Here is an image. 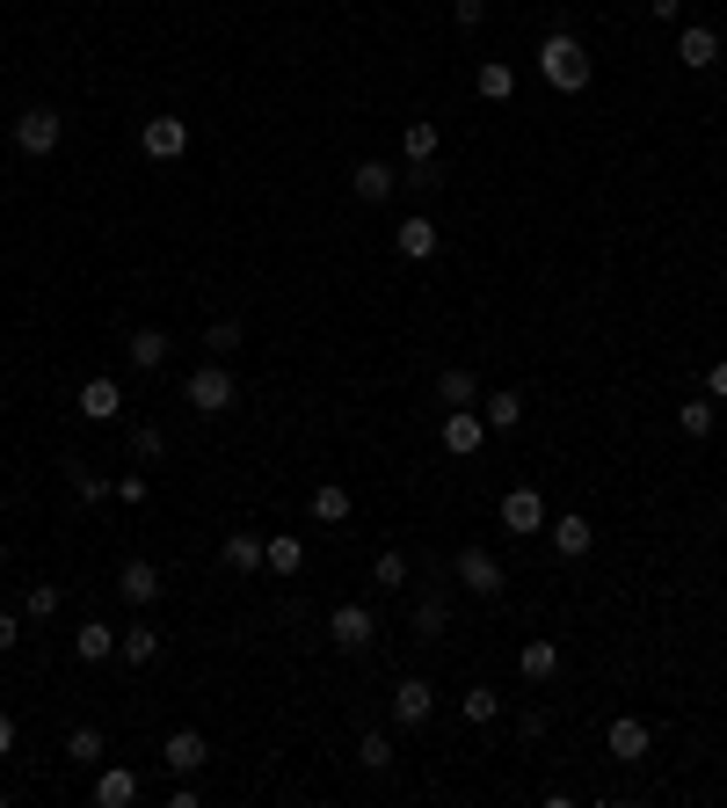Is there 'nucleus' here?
I'll return each mask as SVG.
<instances>
[{"instance_id":"1","label":"nucleus","mask_w":727,"mask_h":808,"mask_svg":"<svg viewBox=\"0 0 727 808\" xmlns=\"http://www.w3.org/2000/svg\"><path fill=\"white\" fill-rule=\"evenodd\" d=\"M538 73H546V88H560V95H582L589 88V52L575 44L568 30H554V36H538Z\"/></svg>"},{"instance_id":"48","label":"nucleus","mask_w":727,"mask_h":808,"mask_svg":"<svg viewBox=\"0 0 727 808\" xmlns=\"http://www.w3.org/2000/svg\"><path fill=\"white\" fill-rule=\"evenodd\" d=\"M0 503H8V489H0Z\"/></svg>"},{"instance_id":"10","label":"nucleus","mask_w":727,"mask_h":808,"mask_svg":"<svg viewBox=\"0 0 727 808\" xmlns=\"http://www.w3.org/2000/svg\"><path fill=\"white\" fill-rule=\"evenodd\" d=\"M73 408H81L87 422H117L124 416V387H117V379H87V387L73 393Z\"/></svg>"},{"instance_id":"14","label":"nucleus","mask_w":727,"mask_h":808,"mask_svg":"<svg viewBox=\"0 0 727 808\" xmlns=\"http://www.w3.org/2000/svg\"><path fill=\"white\" fill-rule=\"evenodd\" d=\"M160 757H168V773H182V779H190V773H204V757H211V743L197 736V728H175V736L160 743Z\"/></svg>"},{"instance_id":"7","label":"nucleus","mask_w":727,"mask_h":808,"mask_svg":"<svg viewBox=\"0 0 727 808\" xmlns=\"http://www.w3.org/2000/svg\"><path fill=\"white\" fill-rule=\"evenodd\" d=\"M430 714H436V685H430V678H400V685H393V721H400V728H422Z\"/></svg>"},{"instance_id":"3","label":"nucleus","mask_w":727,"mask_h":808,"mask_svg":"<svg viewBox=\"0 0 727 808\" xmlns=\"http://www.w3.org/2000/svg\"><path fill=\"white\" fill-rule=\"evenodd\" d=\"M59 139H66V117H59V109H44V103H36V109H22V117H15V154L44 160Z\"/></svg>"},{"instance_id":"39","label":"nucleus","mask_w":727,"mask_h":808,"mask_svg":"<svg viewBox=\"0 0 727 808\" xmlns=\"http://www.w3.org/2000/svg\"><path fill=\"white\" fill-rule=\"evenodd\" d=\"M131 452H139V459H160V452H168V438H160L154 422H131Z\"/></svg>"},{"instance_id":"38","label":"nucleus","mask_w":727,"mask_h":808,"mask_svg":"<svg viewBox=\"0 0 727 808\" xmlns=\"http://www.w3.org/2000/svg\"><path fill=\"white\" fill-rule=\"evenodd\" d=\"M357 757H364V773H386V765H393V743H386V736H364Z\"/></svg>"},{"instance_id":"23","label":"nucleus","mask_w":727,"mask_h":808,"mask_svg":"<svg viewBox=\"0 0 727 808\" xmlns=\"http://www.w3.org/2000/svg\"><path fill=\"white\" fill-rule=\"evenodd\" d=\"M117 590H124L131 605H154V598H160V568H154V562H124Z\"/></svg>"},{"instance_id":"29","label":"nucleus","mask_w":727,"mask_h":808,"mask_svg":"<svg viewBox=\"0 0 727 808\" xmlns=\"http://www.w3.org/2000/svg\"><path fill=\"white\" fill-rule=\"evenodd\" d=\"M481 95L487 103H509V95H517V73H509L503 59H481Z\"/></svg>"},{"instance_id":"21","label":"nucleus","mask_w":727,"mask_h":808,"mask_svg":"<svg viewBox=\"0 0 727 808\" xmlns=\"http://www.w3.org/2000/svg\"><path fill=\"white\" fill-rule=\"evenodd\" d=\"M262 568H270V576H298V568H306V546H298L292 532H277V539H262Z\"/></svg>"},{"instance_id":"31","label":"nucleus","mask_w":727,"mask_h":808,"mask_svg":"<svg viewBox=\"0 0 727 808\" xmlns=\"http://www.w3.org/2000/svg\"><path fill=\"white\" fill-rule=\"evenodd\" d=\"M459 714H466L473 728H481V721H495V714H503V700H495V685H473L466 700H459Z\"/></svg>"},{"instance_id":"4","label":"nucleus","mask_w":727,"mask_h":808,"mask_svg":"<svg viewBox=\"0 0 727 808\" xmlns=\"http://www.w3.org/2000/svg\"><path fill=\"white\" fill-rule=\"evenodd\" d=\"M328 633H335V649H343V655H364L371 641H379V619L364 612V605H335V612H328Z\"/></svg>"},{"instance_id":"34","label":"nucleus","mask_w":727,"mask_h":808,"mask_svg":"<svg viewBox=\"0 0 727 808\" xmlns=\"http://www.w3.org/2000/svg\"><path fill=\"white\" fill-rule=\"evenodd\" d=\"M676 422H684V438H713V393H706V401H684V408H676Z\"/></svg>"},{"instance_id":"24","label":"nucleus","mask_w":727,"mask_h":808,"mask_svg":"<svg viewBox=\"0 0 727 808\" xmlns=\"http://www.w3.org/2000/svg\"><path fill=\"white\" fill-rule=\"evenodd\" d=\"M154 655H160V633L146 627V619H139V627H131V633H117V663L146 670V663H154Z\"/></svg>"},{"instance_id":"44","label":"nucleus","mask_w":727,"mask_h":808,"mask_svg":"<svg viewBox=\"0 0 727 808\" xmlns=\"http://www.w3.org/2000/svg\"><path fill=\"white\" fill-rule=\"evenodd\" d=\"M647 8H655V22H676V15H684V0H647Z\"/></svg>"},{"instance_id":"47","label":"nucleus","mask_w":727,"mask_h":808,"mask_svg":"<svg viewBox=\"0 0 727 808\" xmlns=\"http://www.w3.org/2000/svg\"><path fill=\"white\" fill-rule=\"evenodd\" d=\"M0 568H8V546H0Z\"/></svg>"},{"instance_id":"11","label":"nucleus","mask_w":727,"mask_h":808,"mask_svg":"<svg viewBox=\"0 0 727 808\" xmlns=\"http://www.w3.org/2000/svg\"><path fill=\"white\" fill-rule=\"evenodd\" d=\"M139 773H131V765H103V773H95V808H131L139 801Z\"/></svg>"},{"instance_id":"19","label":"nucleus","mask_w":727,"mask_h":808,"mask_svg":"<svg viewBox=\"0 0 727 808\" xmlns=\"http://www.w3.org/2000/svg\"><path fill=\"white\" fill-rule=\"evenodd\" d=\"M306 517H313V525H349V489H343V481H320L313 503H306Z\"/></svg>"},{"instance_id":"33","label":"nucleus","mask_w":727,"mask_h":808,"mask_svg":"<svg viewBox=\"0 0 727 808\" xmlns=\"http://www.w3.org/2000/svg\"><path fill=\"white\" fill-rule=\"evenodd\" d=\"M444 627H451V605H444V598H422V605H415V633H422V641H436Z\"/></svg>"},{"instance_id":"22","label":"nucleus","mask_w":727,"mask_h":808,"mask_svg":"<svg viewBox=\"0 0 727 808\" xmlns=\"http://www.w3.org/2000/svg\"><path fill=\"white\" fill-rule=\"evenodd\" d=\"M517 670L531 678V685H546V678H560V649H554V641H524V649H517Z\"/></svg>"},{"instance_id":"35","label":"nucleus","mask_w":727,"mask_h":808,"mask_svg":"<svg viewBox=\"0 0 727 808\" xmlns=\"http://www.w3.org/2000/svg\"><path fill=\"white\" fill-rule=\"evenodd\" d=\"M371 583H379V590H400V583H408V554H393V546H386L379 562H371Z\"/></svg>"},{"instance_id":"13","label":"nucleus","mask_w":727,"mask_h":808,"mask_svg":"<svg viewBox=\"0 0 727 808\" xmlns=\"http://www.w3.org/2000/svg\"><path fill=\"white\" fill-rule=\"evenodd\" d=\"M459 583L481 590V598H495V590H503V562H495L487 546H466V554H459Z\"/></svg>"},{"instance_id":"20","label":"nucleus","mask_w":727,"mask_h":808,"mask_svg":"<svg viewBox=\"0 0 727 808\" xmlns=\"http://www.w3.org/2000/svg\"><path fill=\"white\" fill-rule=\"evenodd\" d=\"M554 546H560V554H568V562H582L589 546H597V525H589V517H575V510H568V517H554Z\"/></svg>"},{"instance_id":"26","label":"nucleus","mask_w":727,"mask_h":808,"mask_svg":"<svg viewBox=\"0 0 727 808\" xmlns=\"http://www.w3.org/2000/svg\"><path fill=\"white\" fill-rule=\"evenodd\" d=\"M481 416H487V430H517V422H524V393L495 387V393L481 401Z\"/></svg>"},{"instance_id":"18","label":"nucleus","mask_w":727,"mask_h":808,"mask_svg":"<svg viewBox=\"0 0 727 808\" xmlns=\"http://www.w3.org/2000/svg\"><path fill=\"white\" fill-rule=\"evenodd\" d=\"M400 154H408V168H430V160L444 154V139H436V124H430V117H415L408 132H400Z\"/></svg>"},{"instance_id":"42","label":"nucleus","mask_w":727,"mask_h":808,"mask_svg":"<svg viewBox=\"0 0 727 808\" xmlns=\"http://www.w3.org/2000/svg\"><path fill=\"white\" fill-rule=\"evenodd\" d=\"M451 15H459V30H481V15H487V0H451Z\"/></svg>"},{"instance_id":"43","label":"nucleus","mask_w":727,"mask_h":808,"mask_svg":"<svg viewBox=\"0 0 727 808\" xmlns=\"http://www.w3.org/2000/svg\"><path fill=\"white\" fill-rule=\"evenodd\" d=\"M706 393H713V401H727V357H720V365L706 371Z\"/></svg>"},{"instance_id":"2","label":"nucleus","mask_w":727,"mask_h":808,"mask_svg":"<svg viewBox=\"0 0 727 808\" xmlns=\"http://www.w3.org/2000/svg\"><path fill=\"white\" fill-rule=\"evenodd\" d=\"M182 401H190V416H225V408L241 401V379H233V365H197L190 379H182Z\"/></svg>"},{"instance_id":"12","label":"nucleus","mask_w":727,"mask_h":808,"mask_svg":"<svg viewBox=\"0 0 727 808\" xmlns=\"http://www.w3.org/2000/svg\"><path fill=\"white\" fill-rule=\"evenodd\" d=\"M676 59H684V66H692V73L720 66V36H713L706 22H684V30H676Z\"/></svg>"},{"instance_id":"9","label":"nucleus","mask_w":727,"mask_h":808,"mask_svg":"<svg viewBox=\"0 0 727 808\" xmlns=\"http://www.w3.org/2000/svg\"><path fill=\"white\" fill-rule=\"evenodd\" d=\"M604 751L619 757V765H641L647 751H655V736H647V721H633V714H619L611 721V736H604Z\"/></svg>"},{"instance_id":"49","label":"nucleus","mask_w":727,"mask_h":808,"mask_svg":"<svg viewBox=\"0 0 727 808\" xmlns=\"http://www.w3.org/2000/svg\"><path fill=\"white\" fill-rule=\"evenodd\" d=\"M720 8H727V0H720Z\"/></svg>"},{"instance_id":"15","label":"nucleus","mask_w":727,"mask_h":808,"mask_svg":"<svg viewBox=\"0 0 727 808\" xmlns=\"http://www.w3.org/2000/svg\"><path fill=\"white\" fill-rule=\"evenodd\" d=\"M436 241H444V233H436V219H422V211L393 227V248L408 255V263H430V255H436Z\"/></svg>"},{"instance_id":"8","label":"nucleus","mask_w":727,"mask_h":808,"mask_svg":"<svg viewBox=\"0 0 727 808\" xmlns=\"http://www.w3.org/2000/svg\"><path fill=\"white\" fill-rule=\"evenodd\" d=\"M139 146H146L154 160H182V154H190V124H182V117H146Z\"/></svg>"},{"instance_id":"25","label":"nucleus","mask_w":727,"mask_h":808,"mask_svg":"<svg viewBox=\"0 0 727 808\" xmlns=\"http://www.w3.org/2000/svg\"><path fill=\"white\" fill-rule=\"evenodd\" d=\"M436 401H444V408H473V401H481V379H473V371H459V365L436 371Z\"/></svg>"},{"instance_id":"32","label":"nucleus","mask_w":727,"mask_h":808,"mask_svg":"<svg viewBox=\"0 0 727 808\" xmlns=\"http://www.w3.org/2000/svg\"><path fill=\"white\" fill-rule=\"evenodd\" d=\"M241 335H247L241 321H211V335H204V350H211V357H219V365H225V357L241 350Z\"/></svg>"},{"instance_id":"17","label":"nucleus","mask_w":727,"mask_h":808,"mask_svg":"<svg viewBox=\"0 0 727 808\" xmlns=\"http://www.w3.org/2000/svg\"><path fill=\"white\" fill-rule=\"evenodd\" d=\"M73 655H81V663H109V655H117V627H103V619H81V633H73Z\"/></svg>"},{"instance_id":"6","label":"nucleus","mask_w":727,"mask_h":808,"mask_svg":"<svg viewBox=\"0 0 727 808\" xmlns=\"http://www.w3.org/2000/svg\"><path fill=\"white\" fill-rule=\"evenodd\" d=\"M538 525H554V517H546V495H538V489H509V495H503V532L531 539Z\"/></svg>"},{"instance_id":"30","label":"nucleus","mask_w":727,"mask_h":808,"mask_svg":"<svg viewBox=\"0 0 727 808\" xmlns=\"http://www.w3.org/2000/svg\"><path fill=\"white\" fill-rule=\"evenodd\" d=\"M66 757H73V765H103V728H87V721H81V728L66 736Z\"/></svg>"},{"instance_id":"36","label":"nucleus","mask_w":727,"mask_h":808,"mask_svg":"<svg viewBox=\"0 0 727 808\" xmlns=\"http://www.w3.org/2000/svg\"><path fill=\"white\" fill-rule=\"evenodd\" d=\"M73 495H81V503H103V495H117V489H109L95 466H81V459H73Z\"/></svg>"},{"instance_id":"37","label":"nucleus","mask_w":727,"mask_h":808,"mask_svg":"<svg viewBox=\"0 0 727 808\" xmlns=\"http://www.w3.org/2000/svg\"><path fill=\"white\" fill-rule=\"evenodd\" d=\"M22 612H30V619H52V612H59V583H30Z\"/></svg>"},{"instance_id":"45","label":"nucleus","mask_w":727,"mask_h":808,"mask_svg":"<svg viewBox=\"0 0 727 808\" xmlns=\"http://www.w3.org/2000/svg\"><path fill=\"white\" fill-rule=\"evenodd\" d=\"M15 649V612H0V655Z\"/></svg>"},{"instance_id":"46","label":"nucleus","mask_w":727,"mask_h":808,"mask_svg":"<svg viewBox=\"0 0 727 808\" xmlns=\"http://www.w3.org/2000/svg\"><path fill=\"white\" fill-rule=\"evenodd\" d=\"M8 751H15V721L0 714V757H8Z\"/></svg>"},{"instance_id":"41","label":"nucleus","mask_w":727,"mask_h":808,"mask_svg":"<svg viewBox=\"0 0 727 808\" xmlns=\"http://www.w3.org/2000/svg\"><path fill=\"white\" fill-rule=\"evenodd\" d=\"M546 728H554V714H546V706H524V714H517V736H524V743H538Z\"/></svg>"},{"instance_id":"40","label":"nucleus","mask_w":727,"mask_h":808,"mask_svg":"<svg viewBox=\"0 0 727 808\" xmlns=\"http://www.w3.org/2000/svg\"><path fill=\"white\" fill-rule=\"evenodd\" d=\"M117 503L146 510V503H154V481H146V474H124V481H117Z\"/></svg>"},{"instance_id":"28","label":"nucleus","mask_w":727,"mask_h":808,"mask_svg":"<svg viewBox=\"0 0 727 808\" xmlns=\"http://www.w3.org/2000/svg\"><path fill=\"white\" fill-rule=\"evenodd\" d=\"M219 554H225V568H241V576H255V568H262V539H255V532H233Z\"/></svg>"},{"instance_id":"16","label":"nucleus","mask_w":727,"mask_h":808,"mask_svg":"<svg viewBox=\"0 0 727 808\" xmlns=\"http://www.w3.org/2000/svg\"><path fill=\"white\" fill-rule=\"evenodd\" d=\"M349 190H357L364 204H386V197L400 190V176L386 168V160H357V176H349Z\"/></svg>"},{"instance_id":"5","label":"nucleus","mask_w":727,"mask_h":808,"mask_svg":"<svg viewBox=\"0 0 727 808\" xmlns=\"http://www.w3.org/2000/svg\"><path fill=\"white\" fill-rule=\"evenodd\" d=\"M481 444H487V416H481V408H451V416H444V452L451 459H473Z\"/></svg>"},{"instance_id":"27","label":"nucleus","mask_w":727,"mask_h":808,"mask_svg":"<svg viewBox=\"0 0 727 808\" xmlns=\"http://www.w3.org/2000/svg\"><path fill=\"white\" fill-rule=\"evenodd\" d=\"M131 365L160 371V365H168V335H160V328H131Z\"/></svg>"}]
</instances>
